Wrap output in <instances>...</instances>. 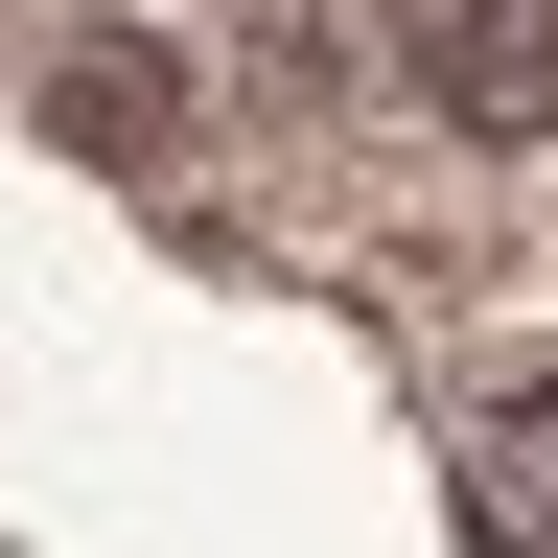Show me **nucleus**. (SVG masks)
<instances>
[{
  "instance_id": "obj_1",
  "label": "nucleus",
  "mask_w": 558,
  "mask_h": 558,
  "mask_svg": "<svg viewBox=\"0 0 558 558\" xmlns=\"http://www.w3.org/2000/svg\"><path fill=\"white\" fill-rule=\"evenodd\" d=\"M396 94L465 117V140H535L558 117V0H396Z\"/></svg>"
},
{
  "instance_id": "obj_2",
  "label": "nucleus",
  "mask_w": 558,
  "mask_h": 558,
  "mask_svg": "<svg viewBox=\"0 0 558 558\" xmlns=\"http://www.w3.org/2000/svg\"><path fill=\"white\" fill-rule=\"evenodd\" d=\"M465 558H558V373L465 396Z\"/></svg>"
},
{
  "instance_id": "obj_3",
  "label": "nucleus",
  "mask_w": 558,
  "mask_h": 558,
  "mask_svg": "<svg viewBox=\"0 0 558 558\" xmlns=\"http://www.w3.org/2000/svg\"><path fill=\"white\" fill-rule=\"evenodd\" d=\"M47 117H70V140H94V163H163V140H186V70L94 24V47H70V70H47Z\"/></svg>"
}]
</instances>
